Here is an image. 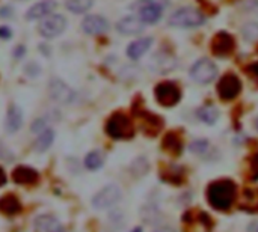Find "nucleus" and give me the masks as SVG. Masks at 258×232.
Segmentation results:
<instances>
[{"label":"nucleus","instance_id":"obj_11","mask_svg":"<svg viewBox=\"0 0 258 232\" xmlns=\"http://www.w3.org/2000/svg\"><path fill=\"white\" fill-rule=\"evenodd\" d=\"M82 30L88 35H101L109 30V21L101 15H88L82 21Z\"/></svg>","mask_w":258,"mask_h":232},{"label":"nucleus","instance_id":"obj_5","mask_svg":"<svg viewBox=\"0 0 258 232\" xmlns=\"http://www.w3.org/2000/svg\"><path fill=\"white\" fill-rule=\"evenodd\" d=\"M218 75V68L216 65L210 60V59H200L198 62L194 63V66L190 68V77L201 85H207L210 82H213Z\"/></svg>","mask_w":258,"mask_h":232},{"label":"nucleus","instance_id":"obj_36","mask_svg":"<svg viewBox=\"0 0 258 232\" xmlns=\"http://www.w3.org/2000/svg\"><path fill=\"white\" fill-rule=\"evenodd\" d=\"M24 53H26V48H24L23 45H18V47L15 48V51H14V56H15V57H21V56H24Z\"/></svg>","mask_w":258,"mask_h":232},{"label":"nucleus","instance_id":"obj_38","mask_svg":"<svg viewBox=\"0 0 258 232\" xmlns=\"http://www.w3.org/2000/svg\"><path fill=\"white\" fill-rule=\"evenodd\" d=\"M154 232H175L172 228H169V226H162V228H157Z\"/></svg>","mask_w":258,"mask_h":232},{"label":"nucleus","instance_id":"obj_7","mask_svg":"<svg viewBox=\"0 0 258 232\" xmlns=\"http://www.w3.org/2000/svg\"><path fill=\"white\" fill-rule=\"evenodd\" d=\"M121 199V189L115 184L103 187L94 198H92V205L98 210H106L113 207L118 201Z\"/></svg>","mask_w":258,"mask_h":232},{"label":"nucleus","instance_id":"obj_16","mask_svg":"<svg viewBox=\"0 0 258 232\" xmlns=\"http://www.w3.org/2000/svg\"><path fill=\"white\" fill-rule=\"evenodd\" d=\"M23 125V112L17 104H11L6 113L5 128L8 133H17Z\"/></svg>","mask_w":258,"mask_h":232},{"label":"nucleus","instance_id":"obj_24","mask_svg":"<svg viewBox=\"0 0 258 232\" xmlns=\"http://www.w3.org/2000/svg\"><path fill=\"white\" fill-rule=\"evenodd\" d=\"M198 118L203 122H206L209 125H213L219 118V110L216 107H213V106H204V107H201L198 110Z\"/></svg>","mask_w":258,"mask_h":232},{"label":"nucleus","instance_id":"obj_22","mask_svg":"<svg viewBox=\"0 0 258 232\" xmlns=\"http://www.w3.org/2000/svg\"><path fill=\"white\" fill-rule=\"evenodd\" d=\"M163 148L171 152L172 156H180L183 151V142L181 137L177 133H168L163 139Z\"/></svg>","mask_w":258,"mask_h":232},{"label":"nucleus","instance_id":"obj_27","mask_svg":"<svg viewBox=\"0 0 258 232\" xmlns=\"http://www.w3.org/2000/svg\"><path fill=\"white\" fill-rule=\"evenodd\" d=\"M162 177L165 178V181H169V183H175V184H180L184 178V171L180 168V166H169L163 174Z\"/></svg>","mask_w":258,"mask_h":232},{"label":"nucleus","instance_id":"obj_31","mask_svg":"<svg viewBox=\"0 0 258 232\" xmlns=\"http://www.w3.org/2000/svg\"><path fill=\"white\" fill-rule=\"evenodd\" d=\"M251 180L252 181L258 180V152L251 159Z\"/></svg>","mask_w":258,"mask_h":232},{"label":"nucleus","instance_id":"obj_29","mask_svg":"<svg viewBox=\"0 0 258 232\" xmlns=\"http://www.w3.org/2000/svg\"><path fill=\"white\" fill-rule=\"evenodd\" d=\"M243 36L248 39V41H258V23H254V21H251V23H246L245 26H243Z\"/></svg>","mask_w":258,"mask_h":232},{"label":"nucleus","instance_id":"obj_17","mask_svg":"<svg viewBox=\"0 0 258 232\" xmlns=\"http://www.w3.org/2000/svg\"><path fill=\"white\" fill-rule=\"evenodd\" d=\"M35 228L38 232H65L62 223L53 216H38L35 220Z\"/></svg>","mask_w":258,"mask_h":232},{"label":"nucleus","instance_id":"obj_1","mask_svg":"<svg viewBox=\"0 0 258 232\" xmlns=\"http://www.w3.org/2000/svg\"><path fill=\"white\" fill-rule=\"evenodd\" d=\"M237 187L231 180H218L207 187V201L218 211H227L236 201Z\"/></svg>","mask_w":258,"mask_h":232},{"label":"nucleus","instance_id":"obj_26","mask_svg":"<svg viewBox=\"0 0 258 232\" xmlns=\"http://www.w3.org/2000/svg\"><path fill=\"white\" fill-rule=\"evenodd\" d=\"M104 163V157L100 151H91L86 157H85V166L89 171H97L103 166Z\"/></svg>","mask_w":258,"mask_h":232},{"label":"nucleus","instance_id":"obj_34","mask_svg":"<svg viewBox=\"0 0 258 232\" xmlns=\"http://www.w3.org/2000/svg\"><path fill=\"white\" fill-rule=\"evenodd\" d=\"M11 36H12V30L9 27H6V26L0 27V39H8Z\"/></svg>","mask_w":258,"mask_h":232},{"label":"nucleus","instance_id":"obj_18","mask_svg":"<svg viewBox=\"0 0 258 232\" xmlns=\"http://www.w3.org/2000/svg\"><path fill=\"white\" fill-rule=\"evenodd\" d=\"M153 45V38H141L135 42H132L127 48V56L133 60H138L139 57H142L148 48Z\"/></svg>","mask_w":258,"mask_h":232},{"label":"nucleus","instance_id":"obj_13","mask_svg":"<svg viewBox=\"0 0 258 232\" xmlns=\"http://www.w3.org/2000/svg\"><path fill=\"white\" fill-rule=\"evenodd\" d=\"M236 44H234V39L230 33L227 32H221L218 33L215 38H213V42H212V50L215 54L218 56H228L233 50H234Z\"/></svg>","mask_w":258,"mask_h":232},{"label":"nucleus","instance_id":"obj_14","mask_svg":"<svg viewBox=\"0 0 258 232\" xmlns=\"http://www.w3.org/2000/svg\"><path fill=\"white\" fill-rule=\"evenodd\" d=\"M57 6L56 0H42L39 3H35L33 6L29 8V11L26 12V20L29 21H33V20H41V18H45L48 17L54 8Z\"/></svg>","mask_w":258,"mask_h":232},{"label":"nucleus","instance_id":"obj_12","mask_svg":"<svg viewBox=\"0 0 258 232\" xmlns=\"http://www.w3.org/2000/svg\"><path fill=\"white\" fill-rule=\"evenodd\" d=\"M145 29V23L139 18V15L124 17L116 23V30L122 35H138Z\"/></svg>","mask_w":258,"mask_h":232},{"label":"nucleus","instance_id":"obj_23","mask_svg":"<svg viewBox=\"0 0 258 232\" xmlns=\"http://www.w3.org/2000/svg\"><path fill=\"white\" fill-rule=\"evenodd\" d=\"M53 140H54V131H53L50 127H47L44 131H41V133L38 134V137H36L33 146H35V149H36L38 152H44V151H47V149L51 146Z\"/></svg>","mask_w":258,"mask_h":232},{"label":"nucleus","instance_id":"obj_10","mask_svg":"<svg viewBox=\"0 0 258 232\" xmlns=\"http://www.w3.org/2000/svg\"><path fill=\"white\" fill-rule=\"evenodd\" d=\"M183 222L187 225V232L212 231V220L206 213L201 211H187L183 217Z\"/></svg>","mask_w":258,"mask_h":232},{"label":"nucleus","instance_id":"obj_21","mask_svg":"<svg viewBox=\"0 0 258 232\" xmlns=\"http://www.w3.org/2000/svg\"><path fill=\"white\" fill-rule=\"evenodd\" d=\"M165 9L159 8V6H145L142 9H139V18L145 23V24H154L162 18Z\"/></svg>","mask_w":258,"mask_h":232},{"label":"nucleus","instance_id":"obj_3","mask_svg":"<svg viewBox=\"0 0 258 232\" xmlns=\"http://www.w3.org/2000/svg\"><path fill=\"white\" fill-rule=\"evenodd\" d=\"M204 21V15L195 8H180L169 18V24L174 27H198Z\"/></svg>","mask_w":258,"mask_h":232},{"label":"nucleus","instance_id":"obj_4","mask_svg":"<svg viewBox=\"0 0 258 232\" xmlns=\"http://www.w3.org/2000/svg\"><path fill=\"white\" fill-rule=\"evenodd\" d=\"M65 29H67V18L62 14H50L48 17L42 18L38 26L39 35L45 39H53L62 35Z\"/></svg>","mask_w":258,"mask_h":232},{"label":"nucleus","instance_id":"obj_2","mask_svg":"<svg viewBox=\"0 0 258 232\" xmlns=\"http://www.w3.org/2000/svg\"><path fill=\"white\" fill-rule=\"evenodd\" d=\"M106 133L112 139H130L135 134L132 119L121 112L113 113L106 122Z\"/></svg>","mask_w":258,"mask_h":232},{"label":"nucleus","instance_id":"obj_30","mask_svg":"<svg viewBox=\"0 0 258 232\" xmlns=\"http://www.w3.org/2000/svg\"><path fill=\"white\" fill-rule=\"evenodd\" d=\"M209 148V142L201 139V140H195L192 145H190V151L192 152H198V154H203L204 151H207Z\"/></svg>","mask_w":258,"mask_h":232},{"label":"nucleus","instance_id":"obj_19","mask_svg":"<svg viewBox=\"0 0 258 232\" xmlns=\"http://www.w3.org/2000/svg\"><path fill=\"white\" fill-rule=\"evenodd\" d=\"M23 210L21 202L14 195H5L0 198V213L5 216H15Z\"/></svg>","mask_w":258,"mask_h":232},{"label":"nucleus","instance_id":"obj_15","mask_svg":"<svg viewBox=\"0 0 258 232\" xmlns=\"http://www.w3.org/2000/svg\"><path fill=\"white\" fill-rule=\"evenodd\" d=\"M38 178H39L38 172L30 166H17L12 172V180L17 184H23V186L36 184Z\"/></svg>","mask_w":258,"mask_h":232},{"label":"nucleus","instance_id":"obj_25","mask_svg":"<svg viewBox=\"0 0 258 232\" xmlns=\"http://www.w3.org/2000/svg\"><path fill=\"white\" fill-rule=\"evenodd\" d=\"M94 5V0H65V8L74 14H83L89 11Z\"/></svg>","mask_w":258,"mask_h":232},{"label":"nucleus","instance_id":"obj_37","mask_svg":"<svg viewBox=\"0 0 258 232\" xmlns=\"http://www.w3.org/2000/svg\"><path fill=\"white\" fill-rule=\"evenodd\" d=\"M5 184H6V174H5V171L0 168V187L5 186Z\"/></svg>","mask_w":258,"mask_h":232},{"label":"nucleus","instance_id":"obj_32","mask_svg":"<svg viewBox=\"0 0 258 232\" xmlns=\"http://www.w3.org/2000/svg\"><path fill=\"white\" fill-rule=\"evenodd\" d=\"M45 128H47V124H45L44 119H36V121L32 124V131L36 133V134H39V133L44 131Z\"/></svg>","mask_w":258,"mask_h":232},{"label":"nucleus","instance_id":"obj_20","mask_svg":"<svg viewBox=\"0 0 258 232\" xmlns=\"http://www.w3.org/2000/svg\"><path fill=\"white\" fill-rule=\"evenodd\" d=\"M240 208L248 213H258V190L255 189H245L242 193Z\"/></svg>","mask_w":258,"mask_h":232},{"label":"nucleus","instance_id":"obj_39","mask_svg":"<svg viewBox=\"0 0 258 232\" xmlns=\"http://www.w3.org/2000/svg\"><path fill=\"white\" fill-rule=\"evenodd\" d=\"M132 232H142V228H139V226H138V228H135Z\"/></svg>","mask_w":258,"mask_h":232},{"label":"nucleus","instance_id":"obj_33","mask_svg":"<svg viewBox=\"0 0 258 232\" xmlns=\"http://www.w3.org/2000/svg\"><path fill=\"white\" fill-rule=\"evenodd\" d=\"M246 71H248V72H249V74H251V75H252V77H254V79L258 82V62L251 63V65L246 68Z\"/></svg>","mask_w":258,"mask_h":232},{"label":"nucleus","instance_id":"obj_35","mask_svg":"<svg viewBox=\"0 0 258 232\" xmlns=\"http://www.w3.org/2000/svg\"><path fill=\"white\" fill-rule=\"evenodd\" d=\"M12 12H14V9L9 8V6L2 8V9H0V17H2V18H9V17H12Z\"/></svg>","mask_w":258,"mask_h":232},{"label":"nucleus","instance_id":"obj_28","mask_svg":"<svg viewBox=\"0 0 258 232\" xmlns=\"http://www.w3.org/2000/svg\"><path fill=\"white\" fill-rule=\"evenodd\" d=\"M168 5H169V0H136L130 8L133 11H139L145 6H159V8L165 9V8H168Z\"/></svg>","mask_w":258,"mask_h":232},{"label":"nucleus","instance_id":"obj_6","mask_svg":"<svg viewBox=\"0 0 258 232\" xmlns=\"http://www.w3.org/2000/svg\"><path fill=\"white\" fill-rule=\"evenodd\" d=\"M156 100L165 106V107H172L175 106L180 98H181V92H180V88L172 83V82H162L156 86Z\"/></svg>","mask_w":258,"mask_h":232},{"label":"nucleus","instance_id":"obj_8","mask_svg":"<svg viewBox=\"0 0 258 232\" xmlns=\"http://www.w3.org/2000/svg\"><path fill=\"white\" fill-rule=\"evenodd\" d=\"M48 94L51 97V100H54L56 103H60V104H70L74 101L76 98V94L74 91L60 79H51L50 80V85H48Z\"/></svg>","mask_w":258,"mask_h":232},{"label":"nucleus","instance_id":"obj_9","mask_svg":"<svg viewBox=\"0 0 258 232\" xmlns=\"http://www.w3.org/2000/svg\"><path fill=\"white\" fill-rule=\"evenodd\" d=\"M240 91H242V83L239 77L234 74H225L218 83V94L225 101L234 100L240 94Z\"/></svg>","mask_w":258,"mask_h":232}]
</instances>
